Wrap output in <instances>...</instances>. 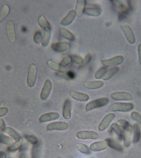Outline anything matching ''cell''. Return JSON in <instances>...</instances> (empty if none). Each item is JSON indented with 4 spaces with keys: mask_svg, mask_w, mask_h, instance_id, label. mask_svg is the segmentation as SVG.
Instances as JSON below:
<instances>
[{
    "mask_svg": "<svg viewBox=\"0 0 141 158\" xmlns=\"http://www.w3.org/2000/svg\"><path fill=\"white\" fill-rule=\"evenodd\" d=\"M2 131L6 134L11 136L15 140L18 141L21 139V137L19 134L11 127H6L2 129Z\"/></svg>",
    "mask_w": 141,
    "mask_h": 158,
    "instance_id": "cell-25",
    "label": "cell"
},
{
    "mask_svg": "<svg viewBox=\"0 0 141 158\" xmlns=\"http://www.w3.org/2000/svg\"><path fill=\"white\" fill-rule=\"evenodd\" d=\"M7 156V154L3 151H0V158H6Z\"/></svg>",
    "mask_w": 141,
    "mask_h": 158,
    "instance_id": "cell-47",
    "label": "cell"
},
{
    "mask_svg": "<svg viewBox=\"0 0 141 158\" xmlns=\"http://www.w3.org/2000/svg\"><path fill=\"white\" fill-rule=\"evenodd\" d=\"M133 137L132 142L136 143L139 141L141 137L140 128L137 123H134L133 126Z\"/></svg>",
    "mask_w": 141,
    "mask_h": 158,
    "instance_id": "cell-24",
    "label": "cell"
},
{
    "mask_svg": "<svg viewBox=\"0 0 141 158\" xmlns=\"http://www.w3.org/2000/svg\"><path fill=\"white\" fill-rule=\"evenodd\" d=\"M120 70V68L118 66L111 67L108 70H106L103 76L102 77V79L105 81H107L110 80L115 75L119 72Z\"/></svg>",
    "mask_w": 141,
    "mask_h": 158,
    "instance_id": "cell-21",
    "label": "cell"
},
{
    "mask_svg": "<svg viewBox=\"0 0 141 158\" xmlns=\"http://www.w3.org/2000/svg\"><path fill=\"white\" fill-rule=\"evenodd\" d=\"M60 33L61 35L65 39L70 41L75 40V36L71 32L65 28H60Z\"/></svg>",
    "mask_w": 141,
    "mask_h": 158,
    "instance_id": "cell-27",
    "label": "cell"
},
{
    "mask_svg": "<svg viewBox=\"0 0 141 158\" xmlns=\"http://www.w3.org/2000/svg\"><path fill=\"white\" fill-rule=\"evenodd\" d=\"M134 108V105L132 103L115 102L112 104L110 107L111 112H130Z\"/></svg>",
    "mask_w": 141,
    "mask_h": 158,
    "instance_id": "cell-2",
    "label": "cell"
},
{
    "mask_svg": "<svg viewBox=\"0 0 141 158\" xmlns=\"http://www.w3.org/2000/svg\"><path fill=\"white\" fill-rule=\"evenodd\" d=\"M133 128L131 126L125 129L123 135V144L126 148L130 145L132 142V136Z\"/></svg>",
    "mask_w": 141,
    "mask_h": 158,
    "instance_id": "cell-18",
    "label": "cell"
},
{
    "mask_svg": "<svg viewBox=\"0 0 141 158\" xmlns=\"http://www.w3.org/2000/svg\"><path fill=\"white\" fill-rule=\"evenodd\" d=\"M71 61L75 64H78L80 66H83L84 64V60L83 58L77 55H72L70 56Z\"/></svg>",
    "mask_w": 141,
    "mask_h": 158,
    "instance_id": "cell-33",
    "label": "cell"
},
{
    "mask_svg": "<svg viewBox=\"0 0 141 158\" xmlns=\"http://www.w3.org/2000/svg\"><path fill=\"white\" fill-rule=\"evenodd\" d=\"M8 112V109L6 107H0V117H3Z\"/></svg>",
    "mask_w": 141,
    "mask_h": 158,
    "instance_id": "cell-43",
    "label": "cell"
},
{
    "mask_svg": "<svg viewBox=\"0 0 141 158\" xmlns=\"http://www.w3.org/2000/svg\"><path fill=\"white\" fill-rule=\"evenodd\" d=\"M33 39L36 44H41L42 40V36L41 32L39 31L36 32L33 35Z\"/></svg>",
    "mask_w": 141,
    "mask_h": 158,
    "instance_id": "cell-38",
    "label": "cell"
},
{
    "mask_svg": "<svg viewBox=\"0 0 141 158\" xmlns=\"http://www.w3.org/2000/svg\"><path fill=\"white\" fill-rule=\"evenodd\" d=\"M137 52H138L139 63V65H141V43L139 44L137 47Z\"/></svg>",
    "mask_w": 141,
    "mask_h": 158,
    "instance_id": "cell-44",
    "label": "cell"
},
{
    "mask_svg": "<svg viewBox=\"0 0 141 158\" xmlns=\"http://www.w3.org/2000/svg\"><path fill=\"white\" fill-rule=\"evenodd\" d=\"M121 28L128 43L130 44H135L136 42V38L130 27L128 25L123 23L121 25Z\"/></svg>",
    "mask_w": 141,
    "mask_h": 158,
    "instance_id": "cell-5",
    "label": "cell"
},
{
    "mask_svg": "<svg viewBox=\"0 0 141 158\" xmlns=\"http://www.w3.org/2000/svg\"><path fill=\"white\" fill-rule=\"evenodd\" d=\"M26 139L32 144H35L38 143V140L36 137L33 135H26L25 136Z\"/></svg>",
    "mask_w": 141,
    "mask_h": 158,
    "instance_id": "cell-41",
    "label": "cell"
},
{
    "mask_svg": "<svg viewBox=\"0 0 141 158\" xmlns=\"http://www.w3.org/2000/svg\"><path fill=\"white\" fill-rule=\"evenodd\" d=\"M116 124L119 126L121 128L126 129L130 126V123L126 120L120 119L118 120L116 122Z\"/></svg>",
    "mask_w": 141,
    "mask_h": 158,
    "instance_id": "cell-36",
    "label": "cell"
},
{
    "mask_svg": "<svg viewBox=\"0 0 141 158\" xmlns=\"http://www.w3.org/2000/svg\"><path fill=\"white\" fill-rule=\"evenodd\" d=\"M62 115L64 119H70L71 116V102L69 100H66L63 105Z\"/></svg>",
    "mask_w": 141,
    "mask_h": 158,
    "instance_id": "cell-16",
    "label": "cell"
},
{
    "mask_svg": "<svg viewBox=\"0 0 141 158\" xmlns=\"http://www.w3.org/2000/svg\"><path fill=\"white\" fill-rule=\"evenodd\" d=\"M109 102V100L107 97H102L93 100L87 104L85 107L86 112L95 109L104 107L107 105Z\"/></svg>",
    "mask_w": 141,
    "mask_h": 158,
    "instance_id": "cell-1",
    "label": "cell"
},
{
    "mask_svg": "<svg viewBox=\"0 0 141 158\" xmlns=\"http://www.w3.org/2000/svg\"><path fill=\"white\" fill-rule=\"evenodd\" d=\"M86 4L85 0H78L77 1L76 7H75V13L78 17H80L83 15L85 6Z\"/></svg>",
    "mask_w": 141,
    "mask_h": 158,
    "instance_id": "cell-23",
    "label": "cell"
},
{
    "mask_svg": "<svg viewBox=\"0 0 141 158\" xmlns=\"http://www.w3.org/2000/svg\"><path fill=\"white\" fill-rule=\"evenodd\" d=\"M69 127V125L64 122H54L49 123L46 127L47 131H64L66 130Z\"/></svg>",
    "mask_w": 141,
    "mask_h": 158,
    "instance_id": "cell-6",
    "label": "cell"
},
{
    "mask_svg": "<svg viewBox=\"0 0 141 158\" xmlns=\"http://www.w3.org/2000/svg\"><path fill=\"white\" fill-rule=\"evenodd\" d=\"M131 118L136 122H138L141 124V115L138 112L133 111L131 112L130 114Z\"/></svg>",
    "mask_w": 141,
    "mask_h": 158,
    "instance_id": "cell-39",
    "label": "cell"
},
{
    "mask_svg": "<svg viewBox=\"0 0 141 158\" xmlns=\"http://www.w3.org/2000/svg\"><path fill=\"white\" fill-rule=\"evenodd\" d=\"M6 29L7 38L11 43H14L16 41L14 23L11 19L8 20L6 24Z\"/></svg>",
    "mask_w": 141,
    "mask_h": 158,
    "instance_id": "cell-10",
    "label": "cell"
},
{
    "mask_svg": "<svg viewBox=\"0 0 141 158\" xmlns=\"http://www.w3.org/2000/svg\"><path fill=\"white\" fill-rule=\"evenodd\" d=\"M111 129L117 134L119 138H122L123 137L124 133L122 128L116 123H113L110 126Z\"/></svg>",
    "mask_w": 141,
    "mask_h": 158,
    "instance_id": "cell-31",
    "label": "cell"
},
{
    "mask_svg": "<svg viewBox=\"0 0 141 158\" xmlns=\"http://www.w3.org/2000/svg\"><path fill=\"white\" fill-rule=\"evenodd\" d=\"M106 71V68L105 67H102L99 69L95 72V77L96 79H100L103 76L105 73Z\"/></svg>",
    "mask_w": 141,
    "mask_h": 158,
    "instance_id": "cell-35",
    "label": "cell"
},
{
    "mask_svg": "<svg viewBox=\"0 0 141 158\" xmlns=\"http://www.w3.org/2000/svg\"><path fill=\"white\" fill-rule=\"evenodd\" d=\"M111 98L115 101H130L133 100V96L130 93L125 91H116L111 94Z\"/></svg>",
    "mask_w": 141,
    "mask_h": 158,
    "instance_id": "cell-9",
    "label": "cell"
},
{
    "mask_svg": "<svg viewBox=\"0 0 141 158\" xmlns=\"http://www.w3.org/2000/svg\"><path fill=\"white\" fill-rule=\"evenodd\" d=\"M38 23L41 28L44 30L48 29V28H51L49 22H48V20L44 16H40L38 18Z\"/></svg>",
    "mask_w": 141,
    "mask_h": 158,
    "instance_id": "cell-28",
    "label": "cell"
},
{
    "mask_svg": "<svg viewBox=\"0 0 141 158\" xmlns=\"http://www.w3.org/2000/svg\"><path fill=\"white\" fill-rule=\"evenodd\" d=\"M112 2L113 3V4L116 6L118 8L120 9L121 10H122L124 12L126 11L127 10V9L126 7V5L124 4L123 3H122L121 1H112Z\"/></svg>",
    "mask_w": 141,
    "mask_h": 158,
    "instance_id": "cell-40",
    "label": "cell"
},
{
    "mask_svg": "<svg viewBox=\"0 0 141 158\" xmlns=\"http://www.w3.org/2000/svg\"><path fill=\"white\" fill-rule=\"evenodd\" d=\"M0 143L10 145L13 144V140L10 137L0 134Z\"/></svg>",
    "mask_w": 141,
    "mask_h": 158,
    "instance_id": "cell-34",
    "label": "cell"
},
{
    "mask_svg": "<svg viewBox=\"0 0 141 158\" xmlns=\"http://www.w3.org/2000/svg\"><path fill=\"white\" fill-rule=\"evenodd\" d=\"M6 126L4 121L2 118H0V129H3Z\"/></svg>",
    "mask_w": 141,
    "mask_h": 158,
    "instance_id": "cell-46",
    "label": "cell"
},
{
    "mask_svg": "<svg viewBox=\"0 0 141 158\" xmlns=\"http://www.w3.org/2000/svg\"><path fill=\"white\" fill-rule=\"evenodd\" d=\"M125 60V58L122 55L117 56L111 59L101 60L102 65L106 68L113 67L122 64Z\"/></svg>",
    "mask_w": 141,
    "mask_h": 158,
    "instance_id": "cell-4",
    "label": "cell"
},
{
    "mask_svg": "<svg viewBox=\"0 0 141 158\" xmlns=\"http://www.w3.org/2000/svg\"></svg>",
    "mask_w": 141,
    "mask_h": 158,
    "instance_id": "cell-48",
    "label": "cell"
},
{
    "mask_svg": "<svg viewBox=\"0 0 141 158\" xmlns=\"http://www.w3.org/2000/svg\"><path fill=\"white\" fill-rule=\"evenodd\" d=\"M53 85L49 79H47L44 82L40 94V98L43 101H45L49 97L51 92Z\"/></svg>",
    "mask_w": 141,
    "mask_h": 158,
    "instance_id": "cell-11",
    "label": "cell"
},
{
    "mask_svg": "<svg viewBox=\"0 0 141 158\" xmlns=\"http://www.w3.org/2000/svg\"><path fill=\"white\" fill-rule=\"evenodd\" d=\"M76 15L75 10H71L61 21V24L64 26H67L71 24L75 19Z\"/></svg>",
    "mask_w": 141,
    "mask_h": 158,
    "instance_id": "cell-17",
    "label": "cell"
},
{
    "mask_svg": "<svg viewBox=\"0 0 141 158\" xmlns=\"http://www.w3.org/2000/svg\"><path fill=\"white\" fill-rule=\"evenodd\" d=\"M71 61V59L70 56H64L62 59L61 62V64L62 65H64V66H67L69 65L70 64Z\"/></svg>",
    "mask_w": 141,
    "mask_h": 158,
    "instance_id": "cell-42",
    "label": "cell"
},
{
    "mask_svg": "<svg viewBox=\"0 0 141 158\" xmlns=\"http://www.w3.org/2000/svg\"><path fill=\"white\" fill-rule=\"evenodd\" d=\"M76 137L80 139H96L99 138V135L94 131H81L76 133Z\"/></svg>",
    "mask_w": 141,
    "mask_h": 158,
    "instance_id": "cell-7",
    "label": "cell"
},
{
    "mask_svg": "<svg viewBox=\"0 0 141 158\" xmlns=\"http://www.w3.org/2000/svg\"><path fill=\"white\" fill-rule=\"evenodd\" d=\"M48 64L49 67L54 71L61 73H64L67 71V69L65 66L53 60H48Z\"/></svg>",
    "mask_w": 141,
    "mask_h": 158,
    "instance_id": "cell-19",
    "label": "cell"
},
{
    "mask_svg": "<svg viewBox=\"0 0 141 158\" xmlns=\"http://www.w3.org/2000/svg\"><path fill=\"white\" fill-rule=\"evenodd\" d=\"M10 12V8L8 5H3L0 10V23L4 20Z\"/></svg>",
    "mask_w": 141,
    "mask_h": 158,
    "instance_id": "cell-30",
    "label": "cell"
},
{
    "mask_svg": "<svg viewBox=\"0 0 141 158\" xmlns=\"http://www.w3.org/2000/svg\"><path fill=\"white\" fill-rule=\"evenodd\" d=\"M37 75V68L34 64L32 63L28 68L27 77V84L29 87H33L35 85Z\"/></svg>",
    "mask_w": 141,
    "mask_h": 158,
    "instance_id": "cell-3",
    "label": "cell"
},
{
    "mask_svg": "<svg viewBox=\"0 0 141 158\" xmlns=\"http://www.w3.org/2000/svg\"><path fill=\"white\" fill-rule=\"evenodd\" d=\"M91 56L90 54H88L85 56V59H84V63L86 64H88L91 60Z\"/></svg>",
    "mask_w": 141,
    "mask_h": 158,
    "instance_id": "cell-45",
    "label": "cell"
},
{
    "mask_svg": "<svg viewBox=\"0 0 141 158\" xmlns=\"http://www.w3.org/2000/svg\"><path fill=\"white\" fill-rule=\"evenodd\" d=\"M59 117L60 114L58 112H48L41 115L39 117V121L41 123H45L58 119Z\"/></svg>",
    "mask_w": 141,
    "mask_h": 158,
    "instance_id": "cell-12",
    "label": "cell"
},
{
    "mask_svg": "<svg viewBox=\"0 0 141 158\" xmlns=\"http://www.w3.org/2000/svg\"><path fill=\"white\" fill-rule=\"evenodd\" d=\"M51 36V28H48L44 30L41 42L42 45L43 47H46L48 45L50 41Z\"/></svg>",
    "mask_w": 141,
    "mask_h": 158,
    "instance_id": "cell-26",
    "label": "cell"
},
{
    "mask_svg": "<svg viewBox=\"0 0 141 158\" xmlns=\"http://www.w3.org/2000/svg\"><path fill=\"white\" fill-rule=\"evenodd\" d=\"M115 117L116 114L114 113H110L106 114L99 124L98 127V130L102 132L107 129Z\"/></svg>",
    "mask_w": 141,
    "mask_h": 158,
    "instance_id": "cell-8",
    "label": "cell"
},
{
    "mask_svg": "<svg viewBox=\"0 0 141 158\" xmlns=\"http://www.w3.org/2000/svg\"><path fill=\"white\" fill-rule=\"evenodd\" d=\"M85 15L92 17H98L102 13V10L99 7H87L84 10Z\"/></svg>",
    "mask_w": 141,
    "mask_h": 158,
    "instance_id": "cell-22",
    "label": "cell"
},
{
    "mask_svg": "<svg viewBox=\"0 0 141 158\" xmlns=\"http://www.w3.org/2000/svg\"><path fill=\"white\" fill-rule=\"evenodd\" d=\"M108 146L107 142L106 140L100 141L95 142L90 144V149L93 152H100L106 149Z\"/></svg>",
    "mask_w": 141,
    "mask_h": 158,
    "instance_id": "cell-15",
    "label": "cell"
},
{
    "mask_svg": "<svg viewBox=\"0 0 141 158\" xmlns=\"http://www.w3.org/2000/svg\"><path fill=\"white\" fill-rule=\"evenodd\" d=\"M22 144V140L17 141L13 144V145L10 146L8 148V150L10 152H14L17 150L21 146Z\"/></svg>",
    "mask_w": 141,
    "mask_h": 158,
    "instance_id": "cell-37",
    "label": "cell"
},
{
    "mask_svg": "<svg viewBox=\"0 0 141 158\" xmlns=\"http://www.w3.org/2000/svg\"><path fill=\"white\" fill-rule=\"evenodd\" d=\"M70 95L72 98L80 102H86L90 99V96L87 94L74 90L70 91Z\"/></svg>",
    "mask_w": 141,
    "mask_h": 158,
    "instance_id": "cell-14",
    "label": "cell"
},
{
    "mask_svg": "<svg viewBox=\"0 0 141 158\" xmlns=\"http://www.w3.org/2000/svg\"><path fill=\"white\" fill-rule=\"evenodd\" d=\"M108 145L110 148L116 149L119 151H122V148L119 144L115 141L114 139H111V138H108L106 139Z\"/></svg>",
    "mask_w": 141,
    "mask_h": 158,
    "instance_id": "cell-29",
    "label": "cell"
},
{
    "mask_svg": "<svg viewBox=\"0 0 141 158\" xmlns=\"http://www.w3.org/2000/svg\"><path fill=\"white\" fill-rule=\"evenodd\" d=\"M76 147L78 150L83 154H88L90 153V148L86 144L83 143H79L77 144Z\"/></svg>",
    "mask_w": 141,
    "mask_h": 158,
    "instance_id": "cell-32",
    "label": "cell"
},
{
    "mask_svg": "<svg viewBox=\"0 0 141 158\" xmlns=\"http://www.w3.org/2000/svg\"><path fill=\"white\" fill-rule=\"evenodd\" d=\"M85 87L89 89L94 90L101 88L104 85V82L101 80L87 81L84 82Z\"/></svg>",
    "mask_w": 141,
    "mask_h": 158,
    "instance_id": "cell-20",
    "label": "cell"
},
{
    "mask_svg": "<svg viewBox=\"0 0 141 158\" xmlns=\"http://www.w3.org/2000/svg\"><path fill=\"white\" fill-rule=\"evenodd\" d=\"M70 48V44L66 42H60L53 43L51 45L52 49L57 52H62L68 50Z\"/></svg>",
    "mask_w": 141,
    "mask_h": 158,
    "instance_id": "cell-13",
    "label": "cell"
}]
</instances>
